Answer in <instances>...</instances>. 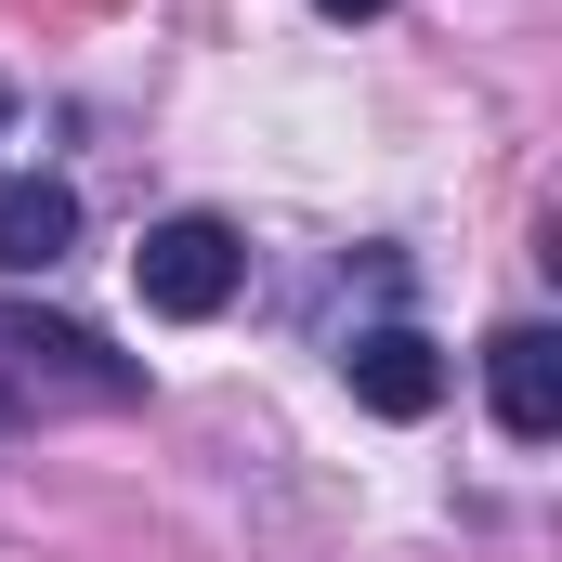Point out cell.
Listing matches in <instances>:
<instances>
[{
	"instance_id": "5b68a950",
	"label": "cell",
	"mask_w": 562,
	"mask_h": 562,
	"mask_svg": "<svg viewBox=\"0 0 562 562\" xmlns=\"http://www.w3.org/2000/svg\"><path fill=\"white\" fill-rule=\"evenodd\" d=\"M314 13H340V26H367V13H393V0H314Z\"/></svg>"
},
{
	"instance_id": "3957f363",
	"label": "cell",
	"mask_w": 562,
	"mask_h": 562,
	"mask_svg": "<svg viewBox=\"0 0 562 562\" xmlns=\"http://www.w3.org/2000/svg\"><path fill=\"white\" fill-rule=\"evenodd\" d=\"M340 380H353V406H380V419H431V406H445V353H431L419 327H353V340H340Z\"/></svg>"
},
{
	"instance_id": "7a4b0ae2",
	"label": "cell",
	"mask_w": 562,
	"mask_h": 562,
	"mask_svg": "<svg viewBox=\"0 0 562 562\" xmlns=\"http://www.w3.org/2000/svg\"><path fill=\"white\" fill-rule=\"evenodd\" d=\"M484 393H497L510 445H550L562 431V327H497L484 340Z\"/></svg>"
},
{
	"instance_id": "6da1fadb",
	"label": "cell",
	"mask_w": 562,
	"mask_h": 562,
	"mask_svg": "<svg viewBox=\"0 0 562 562\" xmlns=\"http://www.w3.org/2000/svg\"><path fill=\"white\" fill-rule=\"evenodd\" d=\"M132 276H144V314L210 327V314L236 301V276H249V249H236V223H223V210H170V223H144Z\"/></svg>"
},
{
	"instance_id": "277c9868",
	"label": "cell",
	"mask_w": 562,
	"mask_h": 562,
	"mask_svg": "<svg viewBox=\"0 0 562 562\" xmlns=\"http://www.w3.org/2000/svg\"><path fill=\"white\" fill-rule=\"evenodd\" d=\"M66 249H79V183L13 170V183H0V276H53Z\"/></svg>"
},
{
	"instance_id": "8992f818",
	"label": "cell",
	"mask_w": 562,
	"mask_h": 562,
	"mask_svg": "<svg viewBox=\"0 0 562 562\" xmlns=\"http://www.w3.org/2000/svg\"><path fill=\"white\" fill-rule=\"evenodd\" d=\"M0 119H13V92H0Z\"/></svg>"
}]
</instances>
